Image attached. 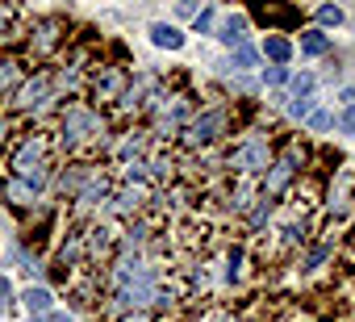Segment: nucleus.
Here are the masks:
<instances>
[{"instance_id": "19", "label": "nucleus", "mask_w": 355, "mask_h": 322, "mask_svg": "<svg viewBox=\"0 0 355 322\" xmlns=\"http://www.w3.org/2000/svg\"><path fill=\"white\" fill-rule=\"evenodd\" d=\"M330 251H334V239H326V243H318V247H313V251L305 255V272H313V268H322Z\"/></svg>"}, {"instance_id": "27", "label": "nucleus", "mask_w": 355, "mask_h": 322, "mask_svg": "<svg viewBox=\"0 0 355 322\" xmlns=\"http://www.w3.org/2000/svg\"><path fill=\"white\" fill-rule=\"evenodd\" d=\"M263 80H268V84H284V80H288V71H284V67H268V71H263Z\"/></svg>"}, {"instance_id": "30", "label": "nucleus", "mask_w": 355, "mask_h": 322, "mask_svg": "<svg viewBox=\"0 0 355 322\" xmlns=\"http://www.w3.org/2000/svg\"><path fill=\"white\" fill-rule=\"evenodd\" d=\"M9 297H13V289H9V280L0 276V305H9Z\"/></svg>"}, {"instance_id": "29", "label": "nucleus", "mask_w": 355, "mask_h": 322, "mask_svg": "<svg viewBox=\"0 0 355 322\" xmlns=\"http://www.w3.org/2000/svg\"><path fill=\"white\" fill-rule=\"evenodd\" d=\"M343 130H347V134H355V105L343 113Z\"/></svg>"}, {"instance_id": "24", "label": "nucleus", "mask_w": 355, "mask_h": 322, "mask_svg": "<svg viewBox=\"0 0 355 322\" xmlns=\"http://www.w3.org/2000/svg\"><path fill=\"white\" fill-rule=\"evenodd\" d=\"M318 22H322V26H343V9L322 5V9H318Z\"/></svg>"}, {"instance_id": "10", "label": "nucleus", "mask_w": 355, "mask_h": 322, "mask_svg": "<svg viewBox=\"0 0 355 322\" xmlns=\"http://www.w3.org/2000/svg\"><path fill=\"white\" fill-rule=\"evenodd\" d=\"M105 197H109V180H105V172H96V168H92L88 185H84V189L76 193V205H80V210H96V205H101Z\"/></svg>"}, {"instance_id": "1", "label": "nucleus", "mask_w": 355, "mask_h": 322, "mask_svg": "<svg viewBox=\"0 0 355 322\" xmlns=\"http://www.w3.org/2000/svg\"><path fill=\"white\" fill-rule=\"evenodd\" d=\"M113 297L125 305V310H146L155 297H159V276H155V268H146L138 255H121L117 264H113Z\"/></svg>"}, {"instance_id": "21", "label": "nucleus", "mask_w": 355, "mask_h": 322, "mask_svg": "<svg viewBox=\"0 0 355 322\" xmlns=\"http://www.w3.org/2000/svg\"><path fill=\"white\" fill-rule=\"evenodd\" d=\"M301 51H305V55H326V51H330V38H326V34H305V38H301Z\"/></svg>"}, {"instance_id": "26", "label": "nucleus", "mask_w": 355, "mask_h": 322, "mask_svg": "<svg viewBox=\"0 0 355 322\" xmlns=\"http://www.w3.org/2000/svg\"><path fill=\"white\" fill-rule=\"evenodd\" d=\"M309 126L313 130H330L334 126V113H309Z\"/></svg>"}, {"instance_id": "16", "label": "nucleus", "mask_w": 355, "mask_h": 322, "mask_svg": "<svg viewBox=\"0 0 355 322\" xmlns=\"http://www.w3.org/2000/svg\"><path fill=\"white\" fill-rule=\"evenodd\" d=\"M51 305H55L51 289H42V285H30V289H26V310H30V314H46Z\"/></svg>"}, {"instance_id": "7", "label": "nucleus", "mask_w": 355, "mask_h": 322, "mask_svg": "<svg viewBox=\"0 0 355 322\" xmlns=\"http://www.w3.org/2000/svg\"><path fill=\"white\" fill-rule=\"evenodd\" d=\"M222 126H226V109H209V113L193 117V121L184 126V146H193V151L209 146V142L222 134Z\"/></svg>"}, {"instance_id": "15", "label": "nucleus", "mask_w": 355, "mask_h": 322, "mask_svg": "<svg viewBox=\"0 0 355 322\" xmlns=\"http://www.w3.org/2000/svg\"><path fill=\"white\" fill-rule=\"evenodd\" d=\"M263 55H268V59L280 67V63H288V55H293V42H288V38H280V34H268V38H263Z\"/></svg>"}, {"instance_id": "17", "label": "nucleus", "mask_w": 355, "mask_h": 322, "mask_svg": "<svg viewBox=\"0 0 355 322\" xmlns=\"http://www.w3.org/2000/svg\"><path fill=\"white\" fill-rule=\"evenodd\" d=\"M117 214H138L142 210V189H134V185H125L121 193H117V205H113Z\"/></svg>"}, {"instance_id": "11", "label": "nucleus", "mask_w": 355, "mask_h": 322, "mask_svg": "<svg viewBox=\"0 0 355 322\" xmlns=\"http://www.w3.org/2000/svg\"><path fill=\"white\" fill-rule=\"evenodd\" d=\"M21 80H26V63H21L17 55H5V59H0V96L17 92Z\"/></svg>"}, {"instance_id": "28", "label": "nucleus", "mask_w": 355, "mask_h": 322, "mask_svg": "<svg viewBox=\"0 0 355 322\" xmlns=\"http://www.w3.org/2000/svg\"><path fill=\"white\" fill-rule=\"evenodd\" d=\"M209 26H214V9H201V17H197V34L209 30Z\"/></svg>"}, {"instance_id": "5", "label": "nucleus", "mask_w": 355, "mask_h": 322, "mask_svg": "<svg viewBox=\"0 0 355 322\" xmlns=\"http://www.w3.org/2000/svg\"><path fill=\"white\" fill-rule=\"evenodd\" d=\"M301 172V155H297V146H288V151H280L276 159H272V168H268V180H263V201H276L288 185H293V176Z\"/></svg>"}, {"instance_id": "3", "label": "nucleus", "mask_w": 355, "mask_h": 322, "mask_svg": "<svg viewBox=\"0 0 355 322\" xmlns=\"http://www.w3.org/2000/svg\"><path fill=\"white\" fill-rule=\"evenodd\" d=\"M46 168H51V138L46 134H30L17 151H13V176L42 189L46 185Z\"/></svg>"}, {"instance_id": "22", "label": "nucleus", "mask_w": 355, "mask_h": 322, "mask_svg": "<svg viewBox=\"0 0 355 322\" xmlns=\"http://www.w3.org/2000/svg\"><path fill=\"white\" fill-rule=\"evenodd\" d=\"M309 92H313V76H293V96L309 101Z\"/></svg>"}, {"instance_id": "33", "label": "nucleus", "mask_w": 355, "mask_h": 322, "mask_svg": "<svg viewBox=\"0 0 355 322\" xmlns=\"http://www.w3.org/2000/svg\"><path fill=\"white\" fill-rule=\"evenodd\" d=\"M288 322H309V318H305L301 310H293V314H288Z\"/></svg>"}, {"instance_id": "2", "label": "nucleus", "mask_w": 355, "mask_h": 322, "mask_svg": "<svg viewBox=\"0 0 355 322\" xmlns=\"http://www.w3.org/2000/svg\"><path fill=\"white\" fill-rule=\"evenodd\" d=\"M105 117L96 113V109H88V105H71L67 113H63V121H59V142L67 146V151H84L88 142H101L105 138Z\"/></svg>"}, {"instance_id": "6", "label": "nucleus", "mask_w": 355, "mask_h": 322, "mask_svg": "<svg viewBox=\"0 0 355 322\" xmlns=\"http://www.w3.org/2000/svg\"><path fill=\"white\" fill-rule=\"evenodd\" d=\"M51 101H59V96H55V80H51L46 71H38L34 80H26V84L13 92V109H21V113L42 109V105H51Z\"/></svg>"}, {"instance_id": "18", "label": "nucleus", "mask_w": 355, "mask_h": 322, "mask_svg": "<svg viewBox=\"0 0 355 322\" xmlns=\"http://www.w3.org/2000/svg\"><path fill=\"white\" fill-rule=\"evenodd\" d=\"M351 185H355V176L351 172H338V185H330V197H326L330 210H343V197L351 193Z\"/></svg>"}, {"instance_id": "12", "label": "nucleus", "mask_w": 355, "mask_h": 322, "mask_svg": "<svg viewBox=\"0 0 355 322\" xmlns=\"http://www.w3.org/2000/svg\"><path fill=\"white\" fill-rule=\"evenodd\" d=\"M255 17H259V22H268V26H284V30L301 26V9H288V5H259V9H255Z\"/></svg>"}, {"instance_id": "4", "label": "nucleus", "mask_w": 355, "mask_h": 322, "mask_svg": "<svg viewBox=\"0 0 355 322\" xmlns=\"http://www.w3.org/2000/svg\"><path fill=\"white\" fill-rule=\"evenodd\" d=\"M226 164L234 168V172H243V176H255V172H268L272 168V146H268V138H259V134H247L230 155H226Z\"/></svg>"}, {"instance_id": "8", "label": "nucleus", "mask_w": 355, "mask_h": 322, "mask_svg": "<svg viewBox=\"0 0 355 322\" xmlns=\"http://www.w3.org/2000/svg\"><path fill=\"white\" fill-rule=\"evenodd\" d=\"M0 197H5L13 210H30L38 201V189L26 185V180H17V176H9V180H0Z\"/></svg>"}, {"instance_id": "31", "label": "nucleus", "mask_w": 355, "mask_h": 322, "mask_svg": "<svg viewBox=\"0 0 355 322\" xmlns=\"http://www.w3.org/2000/svg\"><path fill=\"white\" fill-rule=\"evenodd\" d=\"M121 322H155V318H150L146 310H138V314H130V318H121Z\"/></svg>"}, {"instance_id": "14", "label": "nucleus", "mask_w": 355, "mask_h": 322, "mask_svg": "<svg viewBox=\"0 0 355 322\" xmlns=\"http://www.w3.org/2000/svg\"><path fill=\"white\" fill-rule=\"evenodd\" d=\"M150 42H155V46H167V51H180V46H184V34L175 30V26H163V22H159V26H150Z\"/></svg>"}, {"instance_id": "32", "label": "nucleus", "mask_w": 355, "mask_h": 322, "mask_svg": "<svg viewBox=\"0 0 355 322\" xmlns=\"http://www.w3.org/2000/svg\"><path fill=\"white\" fill-rule=\"evenodd\" d=\"M5 142H9V121H0V151H5Z\"/></svg>"}, {"instance_id": "13", "label": "nucleus", "mask_w": 355, "mask_h": 322, "mask_svg": "<svg viewBox=\"0 0 355 322\" xmlns=\"http://www.w3.org/2000/svg\"><path fill=\"white\" fill-rule=\"evenodd\" d=\"M59 30H63V22H59V17H46V22H38V38H34V51H38V55H51V51L63 42V34H59Z\"/></svg>"}, {"instance_id": "23", "label": "nucleus", "mask_w": 355, "mask_h": 322, "mask_svg": "<svg viewBox=\"0 0 355 322\" xmlns=\"http://www.w3.org/2000/svg\"><path fill=\"white\" fill-rule=\"evenodd\" d=\"M239 276H243V247H234L226 260V280H239Z\"/></svg>"}, {"instance_id": "25", "label": "nucleus", "mask_w": 355, "mask_h": 322, "mask_svg": "<svg viewBox=\"0 0 355 322\" xmlns=\"http://www.w3.org/2000/svg\"><path fill=\"white\" fill-rule=\"evenodd\" d=\"M234 67H239V71H247V67H255V51H247V46H239V55H234Z\"/></svg>"}, {"instance_id": "20", "label": "nucleus", "mask_w": 355, "mask_h": 322, "mask_svg": "<svg viewBox=\"0 0 355 322\" xmlns=\"http://www.w3.org/2000/svg\"><path fill=\"white\" fill-rule=\"evenodd\" d=\"M222 42H230V46H243V17H230L226 26H222V34H218Z\"/></svg>"}, {"instance_id": "9", "label": "nucleus", "mask_w": 355, "mask_h": 322, "mask_svg": "<svg viewBox=\"0 0 355 322\" xmlns=\"http://www.w3.org/2000/svg\"><path fill=\"white\" fill-rule=\"evenodd\" d=\"M121 92H125V80H121V71L117 67H105L96 80H92V96L105 105V101H121Z\"/></svg>"}]
</instances>
